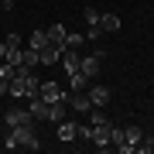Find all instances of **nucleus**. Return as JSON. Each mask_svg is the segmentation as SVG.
<instances>
[{"label":"nucleus","mask_w":154,"mask_h":154,"mask_svg":"<svg viewBox=\"0 0 154 154\" xmlns=\"http://www.w3.org/2000/svg\"><path fill=\"white\" fill-rule=\"evenodd\" d=\"M4 147H7V151H17V147L38 151V147H41V140H38V134H34V127H31V123H21V127H11V134L4 137Z\"/></svg>","instance_id":"obj_1"},{"label":"nucleus","mask_w":154,"mask_h":154,"mask_svg":"<svg viewBox=\"0 0 154 154\" xmlns=\"http://www.w3.org/2000/svg\"><path fill=\"white\" fill-rule=\"evenodd\" d=\"M38 99H45V103H69V89H58L55 82H41L38 86Z\"/></svg>","instance_id":"obj_2"},{"label":"nucleus","mask_w":154,"mask_h":154,"mask_svg":"<svg viewBox=\"0 0 154 154\" xmlns=\"http://www.w3.org/2000/svg\"><path fill=\"white\" fill-rule=\"evenodd\" d=\"M69 106H72V110H75V113H89V110H93V99H89V93H86V89H72V93H69Z\"/></svg>","instance_id":"obj_3"},{"label":"nucleus","mask_w":154,"mask_h":154,"mask_svg":"<svg viewBox=\"0 0 154 154\" xmlns=\"http://www.w3.org/2000/svg\"><path fill=\"white\" fill-rule=\"evenodd\" d=\"M99 62H103V51H93V55H86L82 62H79V72H82L89 82H93V79L99 75Z\"/></svg>","instance_id":"obj_4"},{"label":"nucleus","mask_w":154,"mask_h":154,"mask_svg":"<svg viewBox=\"0 0 154 154\" xmlns=\"http://www.w3.org/2000/svg\"><path fill=\"white\" fill-rule=\"evenodd\" d=\"M4 123L7 127H21V123H34V116H31V110H17L14 106V110L4 113Z\"/></svg>","instance_id":"obj_5"},{"label":"nucleus","mask_w":154,"mask_h":154,"mask_svg":"<svg viewBox=\"0 0 154 154\" xmlns=\"http://www.w3.org/2000/svg\"><path fill=\"white\" fill-rule=\"evenodd\" d=\"M110 127H113L110 120H106V123H96V127H93V144H96L99 151H106V147H110Z\"/></svg>","instance_id":"obj_6"},{"label":"nucleus","mask_w":154,"mask_h":154,"mask_svg":"<svg viewBox=\"0 0 154 154\" xmlns=\"http://www.w3.org/2000/svg\"><path fill=\"white\" fill-rule=\"evenodd\" d=\"M38 55H41V65H55V62H62V48L48 41L45 48H38Z\"/></svg>","instance_id":"obj_7"},{"label":"nucleus","mask_w":154,"mask_h":154,"mask_svg":"<svg viewBox=\"0 0 154 154\" xmlns=\"http://www.w3.org/2000/svg\"><path fill=\"white\" fill-rule=\"evenodd\" d=\"M120 17H116V14H99V31H103V34H116V31H120Z\"/></svg>","instance_id":"obj_8"},{"label":"nucleus","mask_w":154,"mask_h":154,"mask_svg":"<svg viewBox=\"0 0 154 154\" xmlns=\"http://www.w3.org/2000/svg\"><path fill=\"white\" fill-rule=\"evenodd\" d=\"M28 110H31V116H34V120H48V103H45V99L31 96V99H28Z\"/></svg>","instance_id":"obj_9"},{"label":"nucleus","mask_w":154,"mask_h":154,"mask_svg":"<svg viewBox=\"0 0 154 154\" xmlns=\"http://www.w3.org/2000/svg\"><path fill=\"white\" fill-rule=\"evenodd\" d=\"M86 93H89V99H93V106H106L110 103V89L106 86H89Z\"/></svg>","instance_id":"obj_10"},{"label":"nucleus","mask_w":154,"mask_h":154,"mask_svg":"<svg viewBox=\"0 0 154 154\" xmlns=\"http://www.w3.org/2000/svg\"><path fill=\"white\" fill-rule=\"evenodd\" d=\"M65 38H69V31H65V24H51V28H48V41L51 45H58V48H65Z\"/></svg>","instance_id":"obj_11"},{"label":"nucleus","mask_w":154,"mask_h":154,"mask_svg":"<svg viewBox=\"0 0 154 154\" xmlns=\"http://www.w3.org/2000/svg\"><path fill=\"white\" fill-rule=\"evenodd\" d=\"M21 65H28V69L41 65V55H38V48H31V45H21Z\"/></svg>","instance_id":"obj_12"},{"label":"nucleus","mask_w":154,"mask_h":154,"mask_svg":"<svg viewBox=\"0 0 154 154\" xmlns=\"http://www.w3.org/2000/svg\"><path fill=\"white\" fill-rule=\"evenodd\" d=\"M75 127L79 123H72V120H58V140H75Z\"/></svg>","instance_id":"obj_13"},{"label":"nucleus","mask_w":154,"mask_h":154,"mask_svg":"<svg viewBox=\"0 0 154 154\" xmlns=\"http://www.w3.org/2000/svg\"><path fill=\"white\" fill-rule=\"evenodd\" d=\"M65 110H69V103H51V106H48V120H51V123L65 120Z\"/></svg>","instance_id":"obj_14"},{"label":"nucleus","mask_w":154,"mask_h":154,"mask_svg":"<svg viewBox=\"0 0 154 154\" xmlns=\"http://www.w3.org/2000/svg\"><path fill=\"white\" fill-rule=\"evenodd\" d=\"M69 86L72 89H89V79L82 75V72H72V75H69ZM72 89H69V93H72Z\"/></svg>","instance_id":"obj_15"},{"label":"nucleus","mask_w":154,"mask_h":154,"mask_svg":"<svg viewBox=\"0 0 154 154\" xmlns=\"http://www.w3.org/2000/svg\"><path fill=\"white\" fill-rule=\"evenodd\" d=\"M28 45H31V48H45V45H48V31H34L28 38Z\"/></svg>","instance_id":"obj_16"},{"label":"nucleus","mask_w":154,"mask_h":154,"mask_svg":"<svg viewBox=\"0 0 154 154\" xmlns=\"http://www.w3.org/2000/svg\"><path fill=\"white\" fill-rule=\"evenodd\" d=\"M123 127H110V147H116V144H123Z\"/></svg>","instance_id":"obj_17"},{"label":"nucleus","mask_w":154,"mask_h":154,"mask_svg":"<svg viewBox=\"0 0 154 154\" xmlns=\"http://www.w3.org/2000/svg\"><path fill=\"white\" fill-rule=\"evenodd\" d=\"M75 137H79V140H89V144H93V127L79 123V127H75Z\"/></svg>","instance_id":"obj_18"},{"label":"nucleus","mask_w":154,"mask_h":154,"mask_svg":"<svg viewBox=\"0 0 154 154\" xmlns=\"http://www.w3.org/2000/svg\"><path fill=\"white\" fill-rule=\"evenodd\" d=\"M123 137L130 140V144H140V137H144V134L137 130V127H123Z\"/></svg>","instance_id":"obj_19"},{"label":"nucleus","mask_w":154,"mask_h":154,"mask_svg":"<svg viewBox=\"0 0 154 154\" xmlns=\"http://www.w3.org/2000/svg\"><path fill=\"white\" fill-rule=\"evenodd\" d=\"M137 151H140V154H154V137H140Z\"/></svg>","instance_id":"obj_20"},{"label":"nucleus","mask_w":154,"mask_h":154,"mask_svg":"<svg viewBox=\"0 0 154 154\" xmlns=\"http://www.w3.org/2000/svg\"><path fill=\"white\" fill-rule=\"evenodd\" d=\"M14 65H11V62H0V79H7V82H11V79H14Z\"/></svg>","instance_id":"obj_21"},{"label":"nucleus","mask_w":154,"mask_h":154,"mask_svg":"<svg viewBox=\"0 0 154 154\" xmlns=\"http://www.w3.org/2000/svg\"><path fill=\"white\" fill-rule=\"evenodd\" d=\"M86 21H89V28H99V11L96 7H86Z\"/></svg>","instance_id":"obj_22"},{"label":"nucleus","mask_w":154,"mask_h":154,"mask_svg":"<svg viewBox=\"0 0 154 154\" xmlns=\"http://www.w3.org/2000/svg\"><path fill=\"white\" fill-rule=\"evenodd\" d=\"M82 38H86V34H69V38H65V48H75V51H79V45H82Z\"/></svg>","instance_id":"obj_23"},{"label":"nucleus","mask_w":154,"mask_h":154,"mask_svg":"<svg viewBox=\"0 0 154 154\" xmlns=\"http://www.w3.org/2000/svg\"><path fill=\"white\" fill-rule=\"evenodd\" d=\"M7 45H11V48H21V34H17V31H11V34H7V38H4Z\"/></svg>","instance_id":"obj_24"},{"label":"nucleus","mask_w":154,"mask_h":154,"mask_svg":"<svg viewBox=\"0 0 154 154\" xmlns=\"http://www.w3.org/2000/svg\"><path fill=\"white\" fill-rule=\"evenodd\" d=\"M116 151H120V154H134V151H137V144H130V140H123V144H116Z\"/></svg>","instance_id":"obj_25"},{"label":"nucleus","mask_w":154,"mask_h":154,"mask_svg":"<svg viewBox=\"0 0 154 154\" xmlns=\"http://www.w3.org/2000/svg\"><path fill=\"white\" fill-rule=\"evenodd\" d=\"M7 58V41H0V62Z\"/></svg>","instance_id":"obj_26"},{"label":"nucleus","mask_w":154,"mask_h":154,"mask_svg":"<svg viewBox=\"0 0 154 154\" xmlns=\"http://www.w3.org/2000/svg\"><path fill=\"white\" fill-rule=\"evenodd\" d=\"M7 93V79H0V96H4Z\"/></svg>","instance_id":"obj_27"}]
</instances>
